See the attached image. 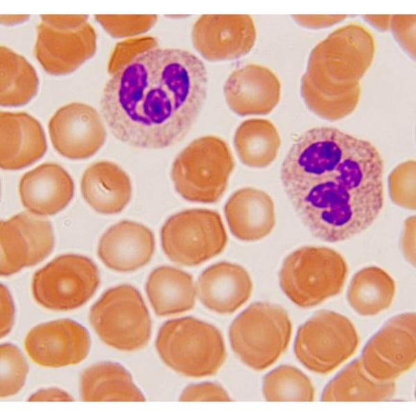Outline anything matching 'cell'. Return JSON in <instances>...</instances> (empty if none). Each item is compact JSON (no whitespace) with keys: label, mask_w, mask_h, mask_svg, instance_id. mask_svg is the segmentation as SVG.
<instances>
[{"label":"cell","mask_w":416,"mask_h":416,"mask_svg":"<svg viewBox=\"0 0 416 416\" xmlns=\"http://www.w3.org/2000/svg\"><path fill=\"white\" fill-rule=\"evenodd\" d=\"M383 161L370 141L332 127L306 130L293 144L281 180L297 215L322 241L369 227L383 204Z\"/></svg>","instance_id":"6da1fadb"},{"label":"cell","mask_w":416,"mask_h":416,"mask_svg":"<svg viewBox=\"0 0 416 416\" xmlns=\"http://www.w3.org/2000/svg\"><path fill=\"white\" fill-rule=\"evenodd\" d=\"M204 62L191 51L155 48L110 76L101 112L114 137L135 148L161 149L181 141L207 96Z\"/></svg>","instance_id":"7a4b0ae2"},{"label":"cell","mask_w":416,"mask_h":416,"mask_svg":"<svg viewBox=\"0 0 416 416\" xmlns=\"http://www.w3.org/2000/svg\"><path fill=\"white\" fill-rule=\"evenodd\" d=\"M374 54L373 35L356 22L336 29L319 42L301 79V96L309 110L329 121L352 113L361 96L360 81Z\"/></svg>","instance_id":"3957f363"},{"label":"cell","mask_w":416,"mask_h":416,"mask_svg":"<svg viewBox=\"0 0 416 416\" xmlns=\"http://www.w3.org/2000/svg\"><path fill=\"white\" fill-rule=\"evenodd\" d=\"M155 347L161 360L172 370L188 377L215 374L226 359L220 331L193 317L165 322L160 327Z\"/></svg>","instance_id":"277c9868"},{"label":"cell","mask_w":416,"mask_h":416,"mask_svg":"<svg viewBox=\"0 0 416 416\" xmlns=\"http://www.w3.org/2000/svg\"><path fill=\"white\" fill-rule=\"evenodd\" d=\"M343 257L323 246H304L284 260L279 275L280 286L294 304L315 306L338 295L347 276Z\"/></svg>","instance_id":"5b68a950"},{"label":"cell","mask_w":416,"mask_h":416,"mask_svg":"<svg viewBox=\"0 0 416 416\" xmlns=\"http://www.w3.org/2000/svg\"><path fill=\"white\" fill-rule=\"evenodd\" d=\"M234 168L225 141L207 135L194 139L177 155L171 175L176 191L185 200L214 203L224 193Z\"/></svg>","instance_id":"8992f818"},{"label":"cell","mask_w":416,"mask_h":416,"mask_svg":"<svg viewBox=\"0 0 416 416\" xmlns=\"http://www.w3.org/2000/svg\"><path fill=\"white\" fill-rule=\"evenodd\" d=\"M291 334L292 324L286 310L267 302L250 304L234 318L229 330L234 352L256 371L267 369L281 356Z\"/></svg>","instance_id":"52a82bcc"},{"label":"cell","mask_w":416,"mask_h":416,"mask_svg":"<svg viewBox=\"0 0 416 416\" xmlns=\"http://www.w3.org/2000/svg\"><path fill=\"white\" fill-rule=\"evenodd\" d=\"M89 318L101 340L116 349H139L150 338L148 311L140 293L131 285L106 291L92 306Z\"/></svg>","instance_id":"ba28073f"},{"label":"cell","mask_w":416,"mask_h":416,"mask_svg":"<svg viewBox=\"0 0 416 416\" xmlns=\"http://www.w3.org/2000/svg\"><path fill=\"white\" fill-rule=\"evenodd\" d=\"M358 344L356 329L348 318L322 310L299 327L294 352L309 370L325 374L349 359Z\"/></svg>","instance_id":"9c48e42d"},{"label":"cell","mask_w":416,"mask_h":416,"mask_svg":"<svg viewBox=\"0 0 416 416\" xmlns=\"http://www.w3.org/2000/svg\"><path fill=\"white\" fill-rule=\"evenodd\" d=\"M227 236L219 214L207 209H191L170 216L161 229L164 252L184 266L200 265L219 254Z\"/></svg>","instance_id":"30bf717a"},{"label":"cell","mask_w":416,"mask_h":416,"mask_svg":"<svg viewBox=\"0 0 416 416\" xmlns=\"http://www.w3.org/2000/svg\"><path fill=\"white\" fill-rule=\"evenodd\" d=\"M100 282L95 263L74 254L59 256L35 272L31 291L34 300L45 309L69 311L85 304Z\"/></svg>","instance_id":"8fae6325"},{"label":"cell","mask_w":416,"mask_h":416,"mask_svg":"<svg viewBox=\"0 0 416 416\" xmlns=\"http://www.w3.org/2000/svg\"><path fill=\"white\" fill-rule=\"evenodd\" d=\"M366 371L380 381H393L416 360V318L405 313L389 319L368 340L361 357Z\"/></svg>","instance_id":"7c38bea8"},{"label":"cell","mask_w":416,"mask_h":416,"mask_svg":"<svg viewBox=\"0 0 416 416\" xmlns=\"http://www.w3.org/2000/svg\"><path fill=\"white\" fill-rule=\"evenodd\" d=\"M1 276H10L35 266L53 249L51 223L29 211L19 213L0 225Z\"/></svg>","instance_id":"4fadbf2b"},{"label":"cell","mask_w":416,"mask_h":416,"mask_svg":"<svg viewBox=\"0 0 416 416\" xmlns=\"http://www.w3.org/2000/svg\"><path fill=\"white\" fill-rule=\"evenodd\" d=\"M105 121L94 107L71 102L59 107L50 118L48 131L54 149L71 159L94 155L106 139Z\"/></svg>","instance_id":"5bb4252c"},{"label":"cell","mask_w":416,"mask_h":416,"mask_svg":"<svg viewBox=\"0 0 416 416\" xmlns=\"http://www.w3.org/2000/svg\"><path fill=\"white\" fill-rule=\"evenodd\" d=\"M191 35L204 59L218 62L248 54L255 44L257 30L248 15H203L194 22Z\"/></svg>","instance_id":"9a60e30c"},{"label":"cell","mask_w":416,"mask_h":416,"mask_svg":"<svg viewBox=\"0 0 416 416\" xmlns=\"http://www.w3.org/2000/svg\"><path fill=\"white\" fill-rule=\"evenodd\" d=\"M24 349L37 365L60 367L79 363L87 356L91 339L80 323L67 318L33 327L24 341Z\"/></svg>","instance_id":"2e32d148"},{"label":"cell","mask_w":416,"mask_h":416,"mask_svg":"<svg viewBox=\"0 0 416 416\" xmlns=\"http://www.w3.org/2000/svg\"><path fill=\"white\" fill-rule=\"evenodd\" d=\"M96 49V33L88 21L73 29H58L43 21L37 26L34 54L51 76L75 71L94 56Z\"/></svg>","instance_id":"e0dca14e"},{"label":"cell","mask_w":416,"mask_h":416,"mask_svg":"<svg viewBox=\"0 0 416 416\" xmlns=\"http://www.w3.org/2000/svg\"><path fill=\"white\" fill-rule=\"evenodd\" d=\"M223 94L228 107L237 115H266L279 102L281 83L269 68L250 63L228 76Z\"/></svg>","instance_id":"ac0fdd59"},{"label":"cell","mask_w":416,"mask_h":416,"mask_svg":"<svg viewBox=\"0 0 416 416\" xmlns=\"http://www.w3.org/2000/svg\"><path fill=\"white\" fill-rule=\"evenodd\" d=\"M154 250V235L147 227L122 220L103 234L98 245V256L107 268L127 272L147 264Z\"/></svg>","instance_id":"d6986e66"},{"label":"cell","mask_w":416,"mask_h":416,"mask_svg":"<svg viewBox=\"0 0 416 416\" xmlns=\"http://www.w3.org/2000/svg\"><path fill=\"white\" fill-rule=\"evenodd\" d=\"M0 165L4 170L25 168L46 153L45 133L40 123L25 112L0 114Z\"/></svg>","instance_id":"ffe728a7"},{"label":"cell","mask_w":416,"mask_h":416,"mask_svg":"<svg viewBox=\"0 0 416 416\" xmlns=\"http://www.w3.org/2000/svg\"><path fill=\"white\" fill-rule=\"evenodd\" d=\"M252 282L241 266L222 261L210 266L200 275L196 293L201 303L219 314H229L250 297Z\"/></svg>","instance_id":"44dd1931"},{"label":"cell","mask_w":416,"mask_h":416,"mask_svg":"<svg viewBox=\"0 0 416 416\" xmlns=\"http://www.w3.org/2000/svg\"><path fill=\"white\" fill-rule=\"evenodd\" d=\"M73 182L59 164L44 163L26 173L21 178L19 193L28 211L40 216L62 210L73 195Z\"/></svg>","instance_id":"7402d4cb"},{"label":"cell","mask_w":416,"mask_h":416,"mask_svg":"<svg viewBox=\"0 0 416 416\" xmlns=\"http://www.w3.org/2000/svg\"><path fill=\"white\" fill-rule=\"evenodd\" d=\"M225 214L232 234L244 241H255L268 235L275 224L274 202L265 191L242 188L227 201Z\"/></svg>","instance_id":"603a6c76"},{"label":"cell","mask_w":416,"mask_h":416,"mask_svg":"<svg viewBox=\"0 0 416 416\" xmlns=\"http://www.w3.org/2000/svg\"><path fill=\"white\" fill-rule=\"evenodd\" d=\"M85 200L97 212L113 214L121 211L132 195L131 181L117 164L101 161L90 165L80 183Z\"/></svg>","instance_id":"cb8c5ba5"},{"label":"cell","mask_w":416,"mask_h":416,"mask_svg":"<svg viewBox=\"0 0 416 416\" xmlns=\"http://www.w3.org/2000/svg\"><path fill=\"white\" fill-rule=\"evenodd\" d=\"M146 292L155 313L162 317L191 310L197 295L192 276L167 266L157 267L150 273Z\"/></svg>","instance_id":"d4e9b609"},{"label":"cell","mask_w":416,"mask_h":416,"mask_svg":"<svg viewBox=\"0 0 416 416\" xmlns=\"http://www.w3.org/2000/svg\"><path fill=\"white\" fill-rule=\"evenodd\" d=\"M84 401H144L130 372L114 362L94 364L84 370L80 383Z\"/></svg>","instance_id":"484cf974"},{"label":"cell","mask_w":416,"mask_h":416,"mask_svg":"<svg viewBox=\"0 0 416 416\" xmlns=\"http://www.w3.org/2000/svg\"><path fill=\"white\" fill-rule=\"evenodd\" d=\"M393 381H380L365 369L361 358L340 371L324 388L322 401H381L395 392Z\"/></svg>","instance_id":"4316f807"},{"label":"cell","mask_w":416,"mask_h":416,"mask_svg":"<svg viewBox=\"0 0 416 416\" xmlns=\"http://www.w3.org/2000/svg\"><path fill=\"white\" fill-rule=\"evenodd\" d=\"M395 292V280L386 271L377 266H369L354 275L347 298L358 314L373 316L390 306Z\"/></svg>","instance_id":"83f0119b"},{"label":"cell","mask_w":416,"mask_h":416,"mask_svg":"<svg viewBox=\"0 0 416 416\" xmlns=\"http://www.w3.org/2000/svg\"><path fill=\"white\" fill-rule=\"evenodd\" d=\"M234 144L238 157L245 166L265 168L277 157L281 139L275 125L268 119H248L237 128Z\"/></svg>","instance_id":"f1b7e54d"},{"label":"cell","mask_w":416,"mask_h":416,"mask_svg":"<svg viewBox=\"0 0 416 416\" xmlns=\"http://www.w3.org/2000/svg\"><path fill=\"white\" fill-rule=\"evenodd\" d=\"M0 50L1 106L17 107L25 105L37 93V73L26 58L10 48L1 46Z\"/></svg>","instance_id":"f546056e"},{"label":"cell","mask_w":416,"mask_h":416,"mask_svg":"<svg viewBox=\"0 0 416 416\" xmlns=\"http://www.w3.org/2000/svg\"><path fill=\"white\" fill-rule=\"evenodd\" d=\"M263 394L268 401H313L315 389L309 378L300 370L282 365L265 376Z\"/></svg>","instance_id":"4dcf8cb0"},{"label":"cell","mask_w":416,"mask_h":416,"mask_svg":"<svg viewBox=\"0 0 416 416\" xmlns=\"http://www.w3.org/2000/svg\"><path fill=\"white\" fill-rule=\"evenodd\" d=\"M1 398L16 395L24 385L28 366L19 349L11 343H3L0 347Z\"/></svg>","instance_id":"1f68e13d"},{"label":"cell","mask_w":416,"mask_h":416,"mask_svg":"<svg viewBox=\"0 0 416 416\" xmlns=\"http://www.w3.org/2000/svg\"><path fill=\"white\" fill-rule=\"evenodd\" d=\"M95 20L111 37L125 38L139 36L157 23L156 15H96Z\"/></svg>","instance_id":"d6a6232c"},{"label":"cell","mask_w":416,"mask_h":416,"mask_svg":"<svg viewBox=\"0 0 416 416\" xmlns=\"http://www.w3.org/2000/svg\"><path fill=\"white\" fill-rule=\"evenodd\" d=\"M415 161L408 160L397 166L390 173V196L399 207L415 209Z\"/></svg>","instance_id":"836d02e7"},{"label":"cell","mask_w":416,"mask_h":416,"mask_svg":"<svg viewBox=\"0 0 416 416\" xmlns=\"http://www.w3.org/2000/svg\"><path fill=\"white\" fill-rule=\"evenodd\" d=\"M155 37L150 35L137 36L119 42L113 49L107 62V72L110 76L118 69L128 64L139 55L157 48Z\"/></svg>","instance_id":"e575fe53"},{"label":"cell","mask_w":416,"mask_h":416,"mask_svg":"<svg viewBox=\"0 0 416 416\" xmlns=\"http://www.w3.org/2000/svg\"><path fill=\"white\" fill-rule=\"evenodd\" d=\"M180 401H229L227 391L219 384L202 382L187 386L180 395Z\"/></svg>","instance_id":"d590c367"},{"label":"cell","mask_w":416,"mask_h":416,"mask_svg":"<svg viewBox=\"0 0 416 416\" xmlns=\"http://www.w3.org/2000/svg\"><path fill=\"white\" fill-rule=\"evenodd\" d=\"M401 46L415 57V15H392L390 28Z\"/></svg>","instance_id":"8d00e7d4"},{"label":"cell","mask_w":416,"mask_h":416,"mask_svg":"<svg viewBox=\"0 0 416 416\" xmlns=\"http://www.w3.org/2000/svg\"><path fill=\"white\" fill-rule=\"evenodd\" d=\"M15 307L8 289L1 285V337L6 336L14 323Z\"/></svg>","instance_id":"74e56055"},{"label":"cell","mask_w":416,"mask_h":416,"mask_svg":"<svg viewBox=\"0 0 416 416\" xmlns=\"http://www.w3.org/2000/svg\"><path fill=\"white\" fill-rule=\"evenodd\" d=\"M41 21L58 29H73L87 22L89 15H43L40 16Z\"/></svg>","instance_id":"f35d334b"},{"label":"cell","mask_w":416,"mask_h":416,"mask_svg":"<svg viewBox=\"0 0 416 416\" xmlns=\"http://www.w3.org/2000/svg\"><path fill=\"white\" fill-rule=\"evenodd\" d=\"M291 17L303 27L318 29L338 24L347 17V15H292Z\"/></svg>","instance_id":"ab89813d"},{"label":"cell","mask_w":416,"mask_h":416,"mask_svg":"<svg viewBox=\"0 0 416 416\" xmlns=\"http://www.w3.org/2000/svg\"><path fill=\"white\" fill-rule=\"evenodd\" d=\"M415 217L408 218L404 223L401 248L406 258L412 263H415Z\"/></svg>","instance_id":"60d3db41"},{"label":"cell","mask_w":416,"mask_h":416,"mask_svg":"<svg viewBox=\"0 0 416 416\" xmlns=\"http://www.w3.org/2000/svg\"><path fill=\"white\" fill-rule=\"evenodd\" d=\"M29 401H72L74 399L67 392L58 388L39 390L31 395Z\"/></svg>","instance_id":"b9f144b4"},{"label":"cell","mask_w":416,"mask_h":416,"mask_svg":"<svg viewBox=\"0 0 416 416\" xmlns=\"http://www.w3.org/2000/svg\"><path fill=\"white\" fill-rule=\"evenodd\" d=\"M363 17L379 31H386L390 28L392 15H363Z\"/></svg>","instance_id":"7bdbcfd3"},{"label":"cell","mask_w":416,"mask_h":416,"mask_svg":"<svg viewBox=\"0 0 416 416\" xmlns=\"http://www.w3.org/2000/svg\"><path fill=\"white\" fill-rule=\"evenodd\" d=\"M31 17L30 15H1V23L5 26H15L27 21Z\"/></svg>","instance_id":"ee69618b"}]
</instances>
